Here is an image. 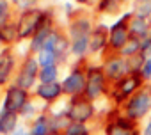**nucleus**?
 <instances>
[{
  "label": "nucleus",
  "instance_id": "1",
  "mask_svg": "<svg viewBox=\"0 0 151 135\" xmlns=\"http://www.w3.org/2000/svg\"><path fill=\"white\" fill-rule=\"evenodd\" d=\"M119 108L123 116L142 124L151 116V84H146L139 93H135L130 100H126Z\"/></svg>",
  "mask_w": 151,
  "mask_h": 135
},
{
  "label": "nucleus",
  "instance_id": "2",
  "mask_svg": "<svg viewBox=\"0 0 151 135\" xmlns=\"http://www.w3.org/2000/svg\"><path fill=\"white\" fill-rule=\"evenodd\" d=\"M146 85V80L140 77V73H128L124 78L110 85L109 98L112 100L114 107H121L126 100H130L135 93H139Z\"/></svg>",
  "mask_w": 151,
  "mask_h": 135
},
{
  "label": "nucleus",
  "instance_id": "3",
  "mask_svg": "<svg viewBox=\"0 0 151 135\" xmlns=\"http://www.w3.org/2000/svg\"><path fill=\"white\" fill-rule=\"evenodd\" d=\"M133 18V9L121 14L110 27H109V53H119L124 45L130 41V20Z\"/></svg>",
  "mask_w": 151,
  "mask_h": 135
},
{
  "label": "nucleus",
  "instance_id": "4",
  "mask_svg": "<svg viewBox=\"0 0 151 135\" xmlns=\"http://www.w3.org/2000/svg\"><path fill=\"white\" fill-rule=\"evenodd\" d=\"M87 71V85H86V93L84 96L91 101H96L103 96H109L110 93V82L107 80L105 77V71L101 64L96 66V64H89L86 68Z\"/></svg>",
  "mask_w": 151,
  "mask_h": 135
},
{
  "label": "nucleus",
  "instance_id": "5",
  "mask_svg": "<svg viewBox=\"0 0 151 135\" xmlns=\"http://www.w3.org/2000/svg\"><path fill=\"white\" fill-rule=\"evenodd\" d=\"M50 22L48 14L41 9H27L25 13H22L18 23H16V29H18V37L25 39V37H34L36 32L46 25Z\"/></svg>",
  "mask_w": 151,
  "mask_h": 135
},
{
  "label": "nucleus",
  "instance_id": "6",
  "mask_svg": "<svg viewBox=\"0 0 151 135\" xmlns=\"http://www.w3.org/2000/svg\"><path fill=\"white\" fill-rule=\"evenodd\" d=\"M66 116L69 117L71 123H80V124H89L94 117H96V107L94 101L87 100L86 96H78V98H71L68 108H66Z\"/></svg>",
  "mask_w": 151,
  "mask_h": 135
},
{
  "label": "nucleus",
  "instance_id": "7",
  "mask_svg": "<svg viewBox=\"0 0 151 135\" xmlns=\"http://www.w3.org/2000/svg\"><path fill=\"white\" fill-rule=\"evenodd\" d=\"M87 66H75L69 71V75L60 82L62 84V91L66 96L69 98H78L84 96L86 93V85H87Z\"/></svg>",
  "mask_w": 151,
  "mask_h": 135
},
{
  "label": "nucleus",
  "instance_id": "8",
  "mask_svg": "<svg viewBox=\"0 0 151 135\" xmlns=\"http://www.w3.org/2000/svg\"><path fill=\"white\" fill-rule=\"evenodd\" d=\"M101 68H103L105 77L110 82V85L119 82L121 78H124L130 73L128 60L123 55H119V53H107L103 57V60H101Z\"/></svg>",
  "mask_w": 151,
  "mask_h": 135
},
{
  "label": "nucleus",
  "instance_id": "9",
  "mask_svg": "<svg viewBox=\"0 0 151 135\" xmlns=\"http://www.w3.org/2000/svg\"><path fill=\"white\" fill-rule=\"evenodd\" d=\"M89 53L93 55H107L109 53V25L96 23L89 36Z\"/></svg>",
  "mask_w": 151,
  "mask_h": 135
},
{
  "label": "nucleus",
  "instance_id": "10",
  "mask_svg": "<svg viewBox=\"0 0 151 135\" xmlns=\"http://www.w3.org/2000/svg\"><path fill=\"white\" fill-rule=\"evenodd\" d=\"M39 70H41V66L37 62V57H27L23 66H22V70L18 73V78H16V85L22 87V89H29L36 84L37 77H39Z\"/></svg>",
  "mask_w": 151,
  "mask_h": 135
},
{
  "label": "nucleus",
  "instance_id": "11",
  "mask_svg": "<svg viewBox=\"0 0 151 135\" xmlns=\"http://www.w3.org/2000/svg\"><path fill=\"white\" fill-rule=\"evenodd\" d=\"M29 101V93L18 85H11L6 93V100H4V110L14 112V114H22V110L25 108Z\"/></svg>",
  "mask_w": 151,
  "mask_h": 135
},
{
  "label": "nucleus",
  "instance_id": "12",
  "mask_svg": "<svg viewBox=\"0 0 151 135\" xmlns=\"http://www.w3.org/2000/svg\"><path fill=\"white\" fill-rule=\"evenodd\" d=\"M93 29H94V25H93L91 18H87V16L75 18L69 23V39L75 41V39H80V37H89Z\"/></svg>",
  "mask_w": 151,
  "mask_h": 135
},
{
  "label": "nucleus",
  "instance_id": "13",
  "mask_svg": "<svg viewBox=\"0 0 151 135\" xmlns=\"http://www.w3.org/2000/svg\"><path fill=\"white\" fill-rule=\"evenodd\" d=\"M130 34L137 39H146L147 36H151V20L137 16L133 13V18L130 20Z\"/></svg>",
  "mask_w": 151,
  "mask_h": 135
},
{
  "label": "nucleus",
  "instance_id": "14",
  "mask_svg": "<svg viewBox=\"0 0 151 135\" xmlns=\"http://www.w3.org/2000/svg\"><path fill=\"white\" fill-rule=\"evenodd\" d=\"M37 96L41 100H45L46 103H52L55 100H59L64 91H62V84L60 82H52V84H39L37 85Z\"/></svg>",
  "mask_w": 151,
  "mask_h": 135
},
{
  "label": "nucleus",
  "instance_id": "15",
  "mask_svg": "<svg viewBox=\"0 0 151 135\" xmlns=\"http://www.w3.org/2000/svg\"><path fill=\"white\" fill-rule=\"evenodd\" d=\"M52 32H53V29H52V23H50V22H48L46 25H43V27L36 32V36L30 39V52H32V53H39V52L43 50L45 43L48 41V37L52 36Z\"/></svg>",
  "mask_w": 151,
  "mask_h": 135
},
{
  "label": "nucleus",
  "instance_id": "16",
  "mask_svg": "<svg viewBox=\"0 0 151 135\" xmlns=\"http://www.w3.org/2000/svg\"><path fill=\"white\" fill-rule=\"evenodd\" d=\"M13 66H14V59L11 55L9 50H4L0 53V85H4L9 80V75L13 71Z\"/></svg>",
  "mask_w": 151,
  "mask_h": 135
},
{
  "label": "nucleus",
  "instance_id": "17",
  "mask_svg": "<svg viewBox=\"0 0 151 135\" xmlns=\"http://www.w3.org/2000/svg\"><path fill=\"white\" fill-rule=\"evenodd\" d=\"M16 124H18V114L2 110V114H0V131L9 135L16 130Z\"/></svg>",
  "mask_w": 151,
  "mask_h": 135
},
{
  "label": "nucleus",
  "instance_id": "18",
  "mask_svg": "<svg viewBox=\"0 0 151 135\" xmlns=\"http://www.w3.org/2000/svg\"><path fill=\"white\" fill-rule=\"evenodd\" d=\"M123 6L124 4L121 2V0H98L96 11L103 13V14H117V13H121Z\"/></svg>",
  "mask_w": 151,
  "mask_h": 135
},
{
  "label": "nucleus",
  "instance_id": "19",
  "mask_svg": "<svg viewBox=\"0 0 151 135\" xmlns=\"http://www.w3.org/2000/svg\"><path fill=\"white\" fill-rule=\"evenodd\" d=\"M48 133H52L50 117L43 114V116L36 117V121L32 123V128H30V135H48Z\"/></svg>",
  "mask_w": 151,
  "mask_h": 135
},
{
  "label": "nucleus",
  "instance_id": "20",
  "mask_svg": "<svg viewBox=\"0 0 151 135\" xmlns=\"http://www.w3.org/2000/svg\"><path fill=\"white\" fill-rule=\"evenodd\" d=\"M87 53H89V37H80L71 41V55L84 59Z\"/></svg>",
  "mask_w": 151,
  "mask_h": 135
},
{
  "label": "nucleus",
  "instance_id": "21",
  "mask_svg": "<svg viewBox=\"0 0 151 135\" xmlns=\"http://www.w3.org/2000/svg\"><path fill=\"white\" fill-rule=\"evenodd\" d=\"M59 66H48V68H41L39 70V77L37 80L41 84H52V82H59Z\"/></svg>",
  "mask_w": 151,
  "mask_h": 135
},
{
  "label": "nucleus",
  "instance_id": "22",
  "mask_svg": "<svg viewBox=\"0 0 151 135\" xmlns=\"http://www.w3.org/2000/svg\"><path fill=\"white\" fill-rule=\"evenodd\" d=\"M140 45H142V41L140 39H137V37H130V41L124 45V48L119 52V55H123L124 59H130V57H135V55H139L140 53Z\"/></svg>",
  "mask_w": 151,
  "mask_h": 135
},
{
  "label": "nucleus",
  "instance_id": "23",
  "mask_svg": "<svg viewBox=\"0 0 151 135\" xmlns=\"http://www.w3.org/2000/svg\"><path fill=\"white\" fill-rule=\"evenodd\" d=\"M62 135H91V128L89 124H80V123H71Z\"/></svg>",
  "mask_w": 151,
  "mask_h": 135
},
{
  "label": "nucleus",
  "instance_id": "24",
  "mask_svg": "<svg viewBox=\"0 0 151 135\" xmlns=\"http://www.w3.org/2000/svg\"><path fill=\"white\" fill-rule=\"evenodd\" d=\"M18 37V29H16V25H6V27H2L0 29V41L2 43H13L14 39Z\"/></svg>",
  "mask_w": 151,
  "mask_h": 135
},
{
  "label": "nucleus",
  "instance_id": "25",
  "mask_svg": "<svg viewBox=\"0 0 151 135\" xmlns=\"http://www.w3.org/2000/svg\"><path fill=\"white\" fill-rule=\"evenodd\" d=\"M126 60H128L130 73H140L142 68H144V64H146V57H144L142 53H139V55H135V57H130V59H126Z\"/></svg>",
  "mask_w": 151,
  "mask_h": 135
},
{
  "label": "nucleus",
  "instance_id": "26",
  "mask_svg": "<svg viewBox=\"0 0 151 135\" xmlns=\"http://www.w3.org/2000/svg\"><path fill=\"white\" fill-rule=\"evenodd\" d=\"M9 2L7 0H0V29L6 27L9 22Z\"/></svg>",
  "mask_w": 151,
  "mask_h": 135
},
{
  "label": "nucleus",
  "instance_id": "27",
  "mask_svg": "<svg viewBox=\"0 0 151 135\" xmlns=\"http://www.w3.org/2000/svg\"><path fill=\"white\" fill-rule=\"evenodd\" d=\"M133 13L137 16H142V18L151 20V4H135Z\"/></svg>",
  "mask_w": 151,
  "mask_h": 135
},
{
  "label": "nucleus",
  "instance_id": "28",
  "mask_svg": "<svg viewBox=\"0 0 151 135\" xmlns=\"http://www.w3.org/2000/svg\"><path fill=\"white\" fill-rule=\"evenodd\" d=\"M140 53L147 59L151 57V36H147L146 39H142V45H140Z\"/></svg>",
  "mask_w": 151,
  "mask_h": 135
},
{
  "label": "nucleus",
  "instance_id": "29",
  "mask_svg": "<svg viewBox=\"0 0 151 135\" xmlns=\"http://www.w3.org/2000/svg\"><path fill=\"white\" fill-rule=\"evenodd\" d=\"M140 135H151V116L140 124Z\"/></svg>",
  "mask_w": 151,
  "mask_h": 135
},
{
  "label": "nucleus",
  "instance_id": "30",
  "mask_svg": "<svg viewBox=\"0 0 151 135\" xmlns=\"http://www.w3.org/2000/svg\"><path fill=\"white\" fill-rule=\"evenodd\" d=\"M77 2H78V4H82V6H87V4H93L94 0H77ZM96 2H98V0H96Z\"/></svg>",
  "mask_w": 151,
  "mask_h": 135
},
{
  "label": "nucleus",
  "instance_id": "31",
  "mask_svg": "<svg viewBox=\"0 0 151 135\" xmlns=\"http://www.w3.org/2000/svg\"><path fill=\"white\" fill-rule=\"evenodd\" d=\"M135 4H151V0H135Z\"/></svg>",
  "mask_w": 151,
  "mask_h": 135
},
{
  "label": "nucleus",
  "instance_id": "32",
  "mask_svg": "<svg viewBox=\"0 0 151 135\" xmlns=\"http://www.w3.org/2000/svg\"><path fill=\"white\" fill-rule=\"evenodd\" d=\"M121 2H123V4H130V2H133V4H135V0H121Z\"/></svg>",
  "mask_w": 151,
  "mask_h": 135
},
{
  "label": "nucleus",
  "instance_id": "33",
  "mask_svg": "<svg viewBox=\"0 0 151 135\" xmlns=\"http://www.w3.org/2000/svg\"><path fill=\"white\" fill-rule=\"evenodd\" d=\"M48 135H62V133H55V131H52V133H48Z\"/></svg>",
  "mask_w": 151,
  "mask_h": 135
},
{
  "label": "nucleus",
  "instance_id": "34",
  "mask_svg": "<svg viewBox=\"0 0 151 135\" xmlns=\"http://www.w3.org/2000/svg\"><path fill=\"white\" fill-rule=\"evenodd\" d=\"M0 43H2V41H0Z\"/></svg>",
  "mask_w": 151,
  "mask_h": 135
},
{
  "label": "nucleus",
  "instance_id": "35",
  "mask_svg": "<svg viewBox=\"0 0 151 135\" xmlns=\"http://www.w3.org/2000/svg\"><path fill=\"white\" fill-rule=\"evenodd\" d=\"M0 133H2V131H0Z\"/></svg>",
  "mask_w": 151,
  "mask_h": 135
}]
</instances>
